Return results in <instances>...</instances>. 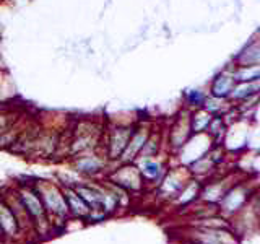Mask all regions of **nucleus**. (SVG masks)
Masks as SVG:
<instances>
[{
	"label": "nucleus",
	"mask_w": 260,
	"mask_h": 244,
	"mask_svg": "<svg viewBox=\"0 0 260 244\" xmlns=\"http://www.w3.org/2000/svg\"><path fill=\"white\" fill-rule=\"evenodd\" d=\"M260 93V80L252 81H236V85L231 89V95L228 98V101L231 103H241L247 98H252Z\"/></svg>",
	"instance_id": "nucleus-2"
},
{
	"label": "nucleus",
	"mask_w": 260,
	"mask_h": 244,
	"mask_svg": "<svg viewBox=\"0 0 260 244\" xmlns=\"http://www.w3.org/2000/svg\"><path fill=\"white\" fill-rule=\"evenodd\" d=\"M234 85H236V81L231 73V65H228L226 69L216 73L213 80H211L210 88H208V95L215 96V98H221V100H228Z\"/></svg>",
	"instance_id": "nucleus-1"
},
{
	"label": "nucleus",
	"mask_w": 260,
	"mask_h": 244,
	"mask_svg": "<svg viewBox=\"0 0 260 244\" xmlns=\"http://www.w3.org/2000/svg\"><path fill=\"white\" fill-rule=\"evenodd\" d=\"M211 119H213V114H210L208 111H205L203 108L190 111V116H189L190 130H192L193 134H202L203 130H207V127H208Z\"/></svg>",
	"instance_id": "nucleus-4"
},
{
	"label": "nucleus",
	"mask_w": 260,
	"mask_h": 244,
	"mask_svg": "<svg viewBox=\"0 0 260 244\" xmlns=\"http://www.w3.org/2000/svg\"><path fill=\"white\" fill-rule=\"evenodd\" d=\"M226 101L228 100H221V98H215V96L207 95L205 103H203L202 108L208 111L210 114H213V116H219V114H224L228 109H230V104Z\"/></svg>",
	"instance_id": "nucleus-8"
},
{
	"label": "nucleus",
	"mask_w": 260,
	"mask_h": 244,
	"mask_svg": "<svg viewBox=\"0 0 260 244\" xmlns=\"http://www.w3.org/2000/svg\"><path fill=\"white\" fill-rule=\"evenodd\" d=\"M233 65H260V43L258 39H252L233 57Z\"/></svg>",
	"instance_id": "nucleus-3"
},
{
	"label": "nucleus",
	"mask_w": 260,
	"mask_h": 244,
	"mask_svg": "<svg viewBox=\"0 0 260 244\" xmlns=\"http://www.w3.org/2000/svg\"><path fill=\"white\" fill-rule=\"evenodd\" d=\"M208 93H205L203 89L200 88H190V89H185L184 93V101H185V106L187 108H190L192 111L193 109H199L203 106L205 103V98H207Z\"/></svg>",
	"instance_id": "nucleus-7"
},
{
	"label": "nucleus",
	"mask_w": 260,
	"mask_h": 244,
	"mask_svg": "<svg viewBox=\"0 0 260 244\" xmlns=\"http://www.w3.org/2000/svg\"><path fill=\"white\" fill-rule=\"evenodd\" d=\"M132 132H134V130L128 129V127L117 129L116 132H114V135L111 138V155H112V158H116V157H119V155L124 153L127 142H128L130 135H132Z\"/></svg>",
	"instance_id": "nucleus-6"
},
{
	"label": "nucleus",
	"mask_w": 260,
	"mask_h": 244,
	"mask_svg": "<svg viewBox=\"0 0 260 244\" xmlns=\"http://www.w3.org/2000/svg\"><path fill=\"white\" fill-rule=\"evenodd\" d=\"M234 81L260 80V65H231Z\"/></svg>",
	"instance_id": "nucleus-5"
}]
</instances>
